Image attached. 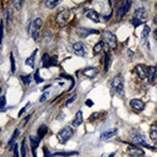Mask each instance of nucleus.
Returning a JSON list of instances; mask_svg holds the SVG:
<instances>
[{
	"mask_svg": "<svg viewBox=\"0 0 157 157\" xmlns=\"http://www.w3.org/2000/svg\"><path fill=\"white\" fill-rule=\"evenodd\" d=\"M42 25H43L42 18H40V17H37V18H34V20L32 21V23L28 26V33L31 32V34H32V37H33V39H34L36 42L39 40V31H40Z\"/></svg>",
	"mask_w": 157,
	"mask_h": 157,
	"instance_id": "f257e3e1",
	"label": "nucleus"
},
{
	"mask_svg": "<svg viewBox=\"0 0 157 157\" xmlns=\"http://www.w3.org/2000/svg\"><path fill=\"white\" fill-rule=\"evenodd\" d=\"M112 88L115 92V94H118L120 97L124 96V80H123L121 75H117L112 80Z\"/></svg>",
	"mask_w": 157,
	"mask_h": 157,
	"instance_id": "f03ea898",
	"label": "nucleus"
},
{
	"mask_svg": "<svg viewBox=\"0 0 157 157\" xmlns=\"http://www.w3.org/2000/svg\"><path fill=\"white\" fill-rule=\"evenodd\" d=\"M74 130L71 126H64L61 130H59V132L56 134V139L60 144H65L70 140V137L72 136Z\"/></svg>",
	"mask_w": 157,
	"mask_h": 157,
	"instance_id": "7ed1b4c3",
	"label": "nucleus"
},
{
	"mask_svg": "<svg viewBox=\"0 0 157 157\" xmlns=\"http://www.w3.org/2000/svg\"><path fill=\"white\" fill-rule=\"evenodd\" d=\"M102 36H103V42L110 48V49H114L115 47H117V37L112 33V32H109V31H103V33H102Z\"/></svg>",
	"mask_w": 157,
	"mask_h": 157,
	"instance_id": "20e7f679",
	"label": "nucleus"
},
{
	"mask_svg": "<svg viewBox=\"0 0 157 157\" xmlns=\"http://www.w3.org/2000/svg\"><path fill=\"white\" fill-rule=\"evenodd\" d=\"M131 6V1L130 0H125V1H121L119 5H118V10H117V18L118 20H121L124 17V15L129 11V7Z\"/></svg>",
	"mask_w": 157,
	"mask_h": 157,
	"instance_id": "39448f33",
	"label": "nucleus"
},
{
	"mask_svg": "<svg viewBox=\"0 0 157 157\" xmlns=\"http://www.w3.org/2000/svg\"><path fill=\"white\" fill-rule=\"evenodd\" d=\"M72 50H74V53H75L76 55H78V56H86V55H87V47H86V44H83L82 42H76V43H74Z\"/></svg>",
	"mask_w": 157,
	"mask_h": 157,
	"instance_id": "423d86ee",
	"label": "nucleus"
},
{
	"mask_svg": "<svg viewBox=\"0 0 157 157\" xmlns=\"http://www.w3.org/2000/svg\"><path fill=\"white\" fill-rule=\"evenodd\" d=\"M126 152H128V155L131 156V157H144V156H145V152H144L140 147L132 146V145H129V146L126 147Z\"/></svg>",
	"mask_w": 157,
	"mask_h": 157,
	"instance_id": "0eeeda50",
	"label": "nucleus"
},
{
	"mask_svg": "<svg viewBox=\"0 0 157 157\" xmlns=\"http://www.w3.org/2000/svg\"><path fill=\"white\" fill-rule=\"evenodd\" d=\"M69 17H70V10H63L56 15V21L59 25H65L67 23Z\"/></svg>",
	"mask_w": 157,
	"mask_h": 157,
	"instance_id": "6e6552de",
	"label": "nucleus"
},
{
	"mask_svg": "<svg viewBox=\"0 0 157 157\" xmlns=\"http://www.w3.org/2000/svg\"><path fill=\"white\" fill-rule=\"evenodd\" d=\"M135 71H136V74H137V76L140 77V78H146L147 77V74H148V69L144 65V64H139V65H136L135 66Z\"/></svg>",
	"mask_w": 157,
	"mask_h": 157,
	"instance_id": "1a4fd4ad",
	"label": "nucleus"
},
{
	"mask_svg": "<svg viewBox=\"0 0 157 157\" xmlns=\"http://www.w3.org/2000/svg\"><path fill=\"white\" fill-rule=\"evenodd\" d=\"M130 107H131L134 110H136V112H141V110L145 108V103H144L141 99H139V98H132V99L130 101Z\"/></svg>",
	"mask_w": 157,
	"mask_h": 157,
	"instance_id": "9d476101",
	"label": "nucleus"
},
{
	"mask_svg": "<svg viewBox=\"0 0 157 157\" xmlns=\"http://www.w3.org/2000/svg\"><path fill=\"white\" fill-rule=\"evenodd\" d=\"M85 15L88 17V20H91V21H93V22H96V23H98V22L101 21V17H99L98 12L94 11V10H92V9H87V10L85 11Z\"/></svg>",
	"mask_w": 157,
	"mask_h": 157,
	"instance_id": "9b49d317",
	"label": "nucleus"
},
{
	"mask_svg": "<svg viewBox=\"0 0 157 157\" xmlns=\"http://www.w3.org/2000/svg\"><path fill=\"white\" fill-rule=\"evenodd\" d=\"M118 134V129L117 128H113V129H109V130H107V131H104L102 135H101V137H99V140L101 141H105V140H109V139H112V137H114L115 135Z\"/></svg>",
	"mask_w": 157,
	"mask_h": 157,
	"instance_id": "f8f14e48",
	"label": "nucleus"
},
{
	"mask_svg": "<svg viewBox=\"0 0 157 157\" xmlns=\"http://www.w3.org/2000/svg\"><path fill=\"white\" fill-rule=\"evenodd\" d=\"M82 74H83L86 77H88V78H94V77L98 75V69H96V67H93V66H90V67L83 69Z\"/></svg>",
	"mask_w": 157,
	"mask_h": 157,
	"instance_id": "ddd939ff",
	"label": "nucleus"
},
{
	"mask_svg": "<svg viewBox=\"0 0 157 157\" xmlns=\"http://www.w3.org/2000/svg\"><path fill=\"white\" fill-rule=\"evenodd\" d=\"M134 17L137 18V20H141V21L144 22L145 18L147 17V12H146V10H145L144 7H137V9L135 10V12H134Z\"/></svg>",
	"mask_w": 157,
	"mask_h": 157,
	"instance_id": "4468645a",
	"label": "nucleus"
},
{
	"mask_svg": "<svg viewBox=\"0 0 157 157\" xmlns=\"http://www.w3.org/2000/svg\"><path fill=\"white\" fill-rule=\"evenodd\" d=\"M39 139L38 137H34V136H29V142H31V150H32V153H33V156L34 157H37V153H36V151H37V147H38V145H39Z\"/></svg>",
	"mask_w": 157,
	"mask_h": 157,
	"instance_id": "2eb2a0df",
	"label": "nucleus"
},
{
	"mask_svg": "<svg viewBox=\"0 0 157 157\" xmlns=\"http://www.w3.org/2000/svg\"><path fill=\"white\" fill-rule=\"evenodd\" d=\"M77 33L80 34L81 38H85V37H87V36H90V34L98 33V31H97V29H91V28H90V29H87V28H78Z\"/></svg>",
	"mask_w": 157,
	"mask_h": 157,
	"instance_id": "dca6fc26",
	"label": "nucleus"
},
{
	"mask_svg": "<svg viewBox=\"0 0 157 157\" xmlns=\"http://www.w3.org/2000/svg\"><path fill=\"white\" fill-rule=\"evenodd\" d=\"M82 121H83V115H82V112L78 110L75 115V119L72 120V126H80L82 124Z\"/></svg>",
	"mask_w": 157,
	"mask_h": 157,
	"instance_id": "f3484780",
	"label": "nucleus"
},
{
	"mask_svg": "<svg viewBox=\"0 0 157 157\" xmlns=\"http://www.w3.org/2000/svg\"><path fill=\"white\" fill-rule=\"evenodd\" d=\"M150 139L153 141H157V124H152L150 128Z\"/></svg>",
	"mask_w": 157,
	"mask_h": 157,
	"instance_id": "a211bd4d",
	"label": "nucleus"
},
{
	"mask_svg": "<svg viewBox=\"0 0 157 157\" xmlns=\"http://www.w3.org/2000/svg\"><path fill=\"white\" fill-rule=\"evenodd\" d=\"M18 134H20V129H16V130L13 131V134H12V136H11L10 141L7 142V147H9V148H12V146H13V142H15L16 137L18 136Z\"/></svg>",
	"mask_w": 157,
	"mask_h": 157,
	"instance_id": "6ab92c4d",
	"label": "nucleus"
},
{
	"mask_svg": "<svg viewBox=\"0 0 157 157\" xmlns=\"http://www.w3.org/2000/svg\"><path fill=\"white\" fill-rule=\"evenodd\" d=\"M36 54H37V49H34V52L32 53V55L26 59V65H29L31 67L34 66V58H36Z\"/></svg>",
	"mask_w": 157,
	"mask_h": 157,
	"instance_id": "aec40b11",
	"label": "nucleus"
},
{
	"mask_svg": "<svg viewBox=\"0 0 157 157\" xmlns=\"http://www.w3.org/2000/svg\"><path fill=\"white\" fill-rule=\"evenodd\" d=\"M59 0H47L45 2H44V5H45V7H48V9H54L55 6H58L59 5Z\"/></svg>",
	"mask_w": 157,
	"mask_h": 157,
	"instance_id": "412c9836",
	"label": "nucleus"
},
{
	"mask_svg": "<svg viewBox=\"0 0 157 157\" xmlns=\"http://www.w3.org/2000/svg\"><path fill=\"white\" fill-rule=\"evenodd\" d=\"M47 131H48V128H47L45 125H40V126H39V129H38V139H39V140H42Z\"/></svg>",
	"mask_w": 157,
	"mask_h": 157,
	"instance_id": "4be33fe9",
	"label": "nucleus"
},
{
	"mask_svg": "<svg viewBox=\"0 0 157 157\" xmlns=\"http://www.w3.org/2000/svg\"><path fill=\"white\" fill-rule=\"evenodd\" d=\"M103 45H104V42H103V40L98 42V43L94 45V48H93V54H98V53H101L102 49H103Z\"/></svg>",
	"mask_w": 157,
	"mask_h": 157,
	"instance_id": "5701e85b",
	"label": "nucleus"
},
{
	"mask_svg": "<svg viewBox=\"0 0 157 157\" xmlns=\"http://www.w3.org/2000/svg\"><path fill=\"white\" fill-rule=\"evenodd\" d=\"M109 65H110V54L105 53V55H104V71H108Z\"/></svg>",
	"mask_w": 157,
	"mask_h": 157,
	"instance_id": "b1692460",
	"label": "nucleus"
},
{
	"mask_svg": "<svg viewBox=\"0 0 157 157\" xmlns=\"http://www.w3.org/2000/svg\"><path fill=\"white\" fill-rule=\"evenodd\" d=\"M21 157H27V150H26V139H23L21 141Z\"/></svg>",
	"mask_w": 157,
	"mask_h": 157,
	"instance_id": "393cba45",
	"label": "nucleus"
},
{
	"mask_svg": "<svg viewBox=\"0 0 157 157\" xmlns=\"http://www.w3.org/2000/svg\"><path fill=\"white\" fill-rule=\"evenodd\" d=\"M20 78H21V81L23 82V85H29L32 77H31V75H23V76H21Z\"/></svg>",
	"mask_w": 157,
	"mask_h": 157,
	"instance_id": "a878e982",
	"label": "nucleus"
},
{
	"mask_svg": "<svg viewBox=\"0 0 157 157\" xmlns=\"http://www.w3.org/2000/svg\"><path fill=\"white\" fill-rule=\"evenodd\" d=\"M10 61H11V74L15 72L16 70V66H15V58H13V54L10 55Z\"/></svg>",
	"mask_w": 157,
	"mask_h": 157,
	"instance_id": "bb28decb",
	"label": "nucleus"
},
{
	"mask_svg": "<svg viewBox=\"0 0 157 157\" xmlns=\"http://www.w3.org/2000/svg\"><path fill=\"white\" fill-rule=\"evenodd\" d=\"M12 4H13V7H15L16 10H20L21 6H22V4H23V1H22V0H15Z\"/></svg>",
	"mask_w": 157,
	"mask_h": 157,
	"instance_id": "cd10ccee",
	"label": "nucleus"
},
{
	"mask_svg": "<svg viewBox=\"0 0 157 157\" xmlns=\"http://www.w3.org/2000/svg\"><path fill=\"white\" fill-rule=\"evenodd\" d=\"M130 22L132 23V26H134V27H137V26H140V25L142 23V21H141V20H137V18H135V17H132V18L130 20Z\"/></svg>",
	"mask_w": 157,
	"mask_h": 157,
	"instance_id": "c85d7f7f",
	"label": "nucleus"
},
{
	"mask_svg": "<svg viewBox=\"0 0 157 157\" xmlns=\"http://www.w3.org/2000/svg\"><path fill=\"white\" fill-rule=\"evenodd\" d=\"M49 60H50V59H48V54H44V55H43V59H42L43 66H49Z\"/></svg>",
	"mask_w": 157,
	"mask_h": 157,
	"instance_id": "c756f323",
	"label": "nucleus"
},
{
	"mask_svg": "<svg viewBox=\"0 0 157 157\" xmlns=\"http://www.w3.org/2000/svg\"><path fill=\"white\" fill-rule=\"evenodd\" d=\"M34 78H36V82H37V83H42V82L44 81V80L39 76V71H38V70H37L36 74H34Z\"/></svg>",
	"mask_w": 157,
	"mask_h": 157,
	"instance_id": "7c9ffc66",
	"label": "nucleus"
},
{
	"mask_svg": "<svg viewBox=\"0 0 157 157\" xmlns=\"http://www.w3.org/2000/svg\"><path fill=\"white\" fill-rule=\"evenodd\" d=\"M77 155V152H58L55 153V156H74Z\"/></svg>",
	"mask_w": 157,
	"mask_h": 157,
	"instance_id": "2f4dec72",
	"label": "nucleus"
},
{
	"mask_svg": "<svg viewBox=\"0 0 157 157\" xmlns=\"http://www.w3.org/2000/svg\"><path fill=\"white\" fill-rule=\"evenodd\" d=\"M48 97H49V92H44V93L42 94V97L39 98V102H40V103H43V102H45V101L48 99Z\"/></svg>",
	"mask_w": 157,
	"mask_h": 157,
	"instance_id": "473e14b6",
	"label": "nucleus"
},
{
	"mask_svg": "<svg viewBox=\"0 0 157 157\" xmlns=\"http://www.w3.org/2000/svg\"><path fill=\"white\" fill-rule=\"evenodd\" d=\"M5 104H6V98H5L4 96H1V97H0V110L4 109Z\"/></svg>",
	"mask_w": 157,
	"mask_h": 157,
	"instance_id": "72a5a7b5",
	"label": "nucleus"
},
{
	"mask_svg": "<svg viewBox=\"0 0 157 157\" xmlns=\"http://www.w3.org/2000/svg\"><path fill=\"white\" fill-rule=\"evenodd\" d=\"M29 105H31V103H27V104H26V105H25V107H23V108H22V109L18 112V117H21V115H22V114H23V113H25V112H26V110L29 108Z\"/></svg>",
	"mask_w": 157,
	"mask_h": 157,
	"instance_id": "f704fd0d",
	"label": "nucleus"
},
{
	"mask_svg": "<svg viewBox=\"0 0 157 157\" xmlns=\"http://www.w3.org/2000/svg\"><path fill=\"white\" fill-rule=\"evenodd\" d=\"M12 151H13V157H20L18 156V146L16 144L12 146Z\"/></svg>",
	"mask_w": 157,
	"mask_h": 157,
	"instance_id": "c9c22d12",
	"label": "nucleus"
},
{
	"mask_svg": "<svg viewBox=\"0 0 157 157\" xmlns=\"http://www.w3.org/2000/svg\"><path fill=\"white\" fill-rule=\"evenodd\" d=\"M58 61H56V56H53L50 60H49V66H53V65H56Z\"/></svg>",
	"mask_w": 157,
	"mask_h": 157,
	"instance_id": "e433bc0d",
	"label": "nucleus"
},
{
	"mask_svg": "<svg viewBox=\"0 0 157 157\" xmlns=\"http://www.w3.org/2000/svg\"><path fill=\"white\" fill-rule=\"evenodd\" d=\"M31 117H32V114H28V115H26V118H25V119H23V121H22V126H23V125H26V123H27V121L31 119Z\"/></svg>",
	"mask_w": 157,
	"mask_h": 157,
	"instance_id": "4c0bfd02",
	"label": "nucleus"
},
{
	"mask_svg": "<svg viewBox=\"0 0 157 157\" xmlns=\"http://www.w3.org/2000/svg\"><path fill=\"white\" fill-rule=\"evenodd\" d=\"M6 16H7V23L10 25V21H11V12H10V10L7 11V13H6Z\"/></svg>",
	"mask_w": 157,
	"mask_h": 157,
	"instance_id": "58836bf2",
	"label": "nucleus"
},
{
	"mask_svg": "<svg viewBox=\"0 0 157 157\" xmlns=\"http://www.w3.org/2000/svg\"><path fill=\"white\" fill-rule=\"evenodd\" d=\"M75 98H76V96H72V97H71V98H70V99L66 102V105H69L71 102H74V101H75Z\"/></svg>",
	"mask_w": 157,
	"mask_h": 157,
	"instance_id": "ea45409f",
	"label": "nucleus"
},
{
	"mask_svg": "<svg viewBox=\"0 0 157 157\" xmlns=\"http://www.w3.org/2000/svg\"><path fill=\"white\" fill-rule=\"evenodd\" d=\"M43 151H44V156H45V157H52V155H50V153H48L47 147H44V150H43Z\"/></svg>",
	"mask_w": 157,
	"mask_h": 157,
	"instance_id": "a19ab883",
	"label": "nucleus"
},
{
	"mask_svg": "<svg viewBox=\"0 0 157 157\" xmlns=\"http://www.w3.org/2000/svg\"><path fill=\"white\" fill-rule=\"evenodd\" d=\"M115 156V153L113 152V153H109V155H102V157H114Z\"/></svg>",
	"mask_w": 157,
	"mask_h": 157,
	"instance_id": "79ce46f5",
	"label": "nucleus"
},
{
	"mask_svg": "<svg viewBox=\"0 0 157 157\" xmlns=\"http://www.w3.org/2000/svg\"><path fill=\"white\" fill-rule=\"evenodd\" d=\"M85 103H86V105H92V104H93V102H92V101H90V99H87Z\"/></svg>",
	"mask_w": 157,
	"mask_h": 157,
	"instance_id": "37998d69",
	"label": "nucleus"
},
{
	"mask_svg": "<svg viewBox=\"0 0 157 157\" xmlns=\"http://www.w3.org/2000/svg\"><path fill=\"white\" fill-rule=\"evenodd\" d=\"M153 37H155V40L157 42V28L153 31Z\"/></svg>",
	"mask_w": 157,
	"mask_h": 157,
	"instance_id": "c03bdc74",
	"label": "nucleus"
},
{
	"mask_svg": "<svg viewBox=\"0 0 157 157\" xmlns=\"http://www.w3.org/2000/svg\"><path fill=\"white\" fill-rule=\"evenodd\" d=\"M155 78L157 80V64L155 65Z\"/></svg>",
	"mask_w": 157,
	"mask_h": 157,
	"instance_id": "a18cd8bd",
	"label": "nucleus"
},
{
	"mask_svg": "<svg viewBox=\"0 0 157 157\" xmlns=\"http://www.w3.org/2000/svg\"><path fill=\"white\" fill-rule=\"evenodd\" d=\"M0 48H1V42H0Z\"/></svg>",
	"mask_w": 157,
	"mask_h": 157,
	"instance_id": "49530a36",
	"label": "nucleus"
},
{
	"mask_svg": "<svg viewBox=\"0 0 157 157\" xmlns=\"http://www.w3.org/2000/svg\"><path fill=\"white\" fill-rule=\"evenodd\" d=\"M0 92H1V88H0Z\"/></svg>",
	"mask_w": 157,
	"mask_h": 157,
	"instance_id": "de8ad7c7",
	"label": "nucleus"
},
{
	"mask_svg": "<svg viewBox=\"0 0 157 157\" xmlns=\"http://www.w3.org/2000/svg\"><path fill=\"white\" fill-rule=\"evenodd\" d=\"M156 145H157V141H156Z\"/></svg>",
	"mask_w": 157,
	"mask_h": 157,
	"instance_id": "09e8293b",
	"label": "nucleus"
}]
</instances>
